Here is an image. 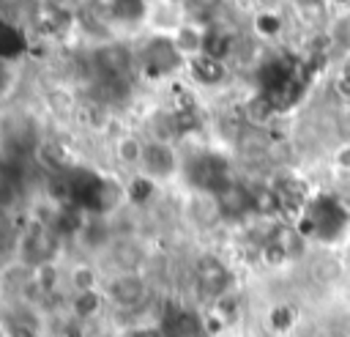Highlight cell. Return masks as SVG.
<instances>
[{"label":"cell","instance_id":"1","mask_svg":"<svg viewBox=\"0 0 350 337\" xmlns=\"http://www.w3.org/2000/svg\"><path fill=\"white\" fill-rule=\"evenodd\" d=\"M180 66H186V58L178 52L172 36H153L142 47V71L150 79H161L175 74Z\"/></svg>","mask_w":350,"mask_h":337},{"label":"cell","instance_id":"2","mask_svg":"<svg viewBox=\"0 0 350 337\" xmlns=\"http://www.w3.org/2000/svg\"><path fill=\"white\" fill-rule=\"evenodd\" d=\"M175 170H178V156H175V151H172V145L167 140L145 142V153H142V162H139L142 178L159 184V181L172 178Z\"/></svg>","mask_w":350,"mask_h":337},{"label":"cell","instance_id":"3","mask_svg":"<svg viewBox=\"0 0 350 337\" xmlns=\"http://www.w3.org/2000/svg\"><path fill=\"white\" fill-rule=\"evenodd\" d=\"M104 296H107L112 304H118V307H123V310H131V307H137V304L145 301V296H148V282H145V277L137 274V271H120V274H115V277L107 282Z\"/></svg>","mask_w":350,"mask_h":337},{"label":"cell","instance_id":"4","mask_svg":"<svg viewBox=\"0 0 350 337\" xmlns=\"http://www.w3.org/2000/svg\"><path fill=\"white\" fill-rule=\"evenodd\" d=\"M148 22L153 25L156 36H172L183 22H180V5L170 3V0H161V3H153L148 8Z\"/></svg>","mask_w":350,"mask_h":337},{"label":"cell","instance_id":"5","mask_svg":"<svg viewBox=\"0 0 350 337\" xmlns=\"http://www.w3.org/2000/svg\"><path fill=\"white\" fill-rule=\"evenodd\" d=\"M205 33L208 30H202L200 25H191V22H183L175 33H172V41H175V47H178V52L189 60V58H197V55H202V47H205Z\"/></svg>","mask_w":350,"mask_h":337},{"label":"cell","instance_id":"6","mask_svg":"<svg viewBox=\"0 0 350 337\" xmlns=\"http://www.w3.org/2000/svg\"><path fill=\"white\" fill-rule=\"evenodd\" d=\"M186 68L191 74V79H197L200 85H216L224 79V63L211 58V55H197L186 60Z\"/></svg>","mask_w":350,"mask_h":337},{"label":"cell","instance_id":"7","mask_svg":"<svg viewBox=\"0 0 350 337\" xmlns=\"http://www.w3.org/2000/svg\"><path fill=\"white\" fill-rule=\"evenodd\" d=\"M197 277L202 282V288H208L213 296H221L224 288H227V269L216 260V258H202L200 266H197Z\"/></svg>","mask_w":350,"mask_h":337},{"label":"cell","instance_id":"8","mask_svg":"<svg viewBox=\"0 0 350 337\" xmlns=\"http://www.w3.org/2000/svg\"><path fill=\"white\" fill-rule=\"evenodd\" d=\"M142 153H145V142H142L137 134H120V137L115 140V156H118L120 164L139 170Z\"/></svg>","mask_w":350,"mask_h":337},{"label":"cell","instance_id":"9","mask_svg":"<svg viewBox=\"0 0 350 337\" xmlns=\"http://www.w3.org/2000/svg\"><path fill=\"white\" fill-rule=\"evenodd\" d=\"M104 307V293L96 288V290H82V293H74L71 299V312L79 318V321H88L93 315H98Z\"/></svg>","mask_w":350,"mask_h":337},{"label":"cell","instance_id":"10","mask_svg":"<svg viewBox=\"0 0 350 337\" xmlns=\"http://www.w3.org/2000/svg\"><path fill=\"white\" fill-rule=\"evenodd\" d=\"M25 49V38L19 33V27L0 22V60H11L16 55H22Z\"/></svg>","mask_w":350,"mask_h":337},{"label":"cell","instance_id":"11","mask_svg":"<svg viewBox=\"0 0 350 337\" xmlns=\"http://www.w3.org/2000/svg\"><path fill=\"white\" fill-rule=\"evenodd\" d=\"M96 60L101 63L104 74H107L109 79H115V77H118V74L126 68L129 55H126V49H120V47H104V49H98Z\"/></svg>","mask_w":350,"mask_h":337},{"label":"cell","instance_id":"12","mask_svg":"<svg viewBox=\"0 0 350 337\" xmlns=\"http://www.w3.org/2000/svg\"><path fill=\"white\" fill-rule=\"evenodd\" d=\"M148 0H109V11L118 16V19H131V22H137V19H145L148 16Z\"/></svg>","mask_w":350,"mask_h":337},{"label":"cell","instance_id":"13","mask_svg":"<svg viewBox=\"0 0 350 337\" xmlns=\"http://www.w3.org/2000/svg\"><path fill=\"white\" fill-rule=\"evenodd\" d=\"M68 282L74 285V290L77 293H82V290H96V271L90 269V266H74L71 271H68Z\"/></svg>","mask_w":350,"mask_h":337},{"label":"cell","instance_id":"14","mask_svg":"<svg viewBox=\"0 0 350 337\" xmlns=\"http://www.w3.org/2000/svg\"><path fill=\"white\" fill-rule=\"evenodd\" d=\"M334 41L342 49H350V11L339 14V19L334 22Z\"/></svg>","mask_w":350,"mask_h":337},{"label":"cell","instance_id":"15","mask_svg":"<svg viewBox=\"0 0 350 337\" xmlns=\"http://www.w3.org/2000/svg\"><path fill=\"white\" fill-rule=\"evenodd\" d=\"M257 27H260V33H265V36H273V33L279 30V19H276L273 14H262V16L257 19Z\"/></svg>","mask_w":350,"mask_h":337},{"label":"cell","instance_id":"16","mask_svg":"<svg viewBox=\"0 0 350 337\" xmlns=\"http://www.w3.org/2000/svg\"><path fill=\"white\" fill-rule=\"evenodd\" d=\"M336 164H339L342 170H350V145L339 148V153H336Z\"/></svg>","mask_w":350,"mask_h":337},{"label":"cell","instance_id":"17","mask_svg":"<svg viewBox=\"0 0 350 337\" xmlns=\"http://www.w3.org/2000/svg\"><path fill=\"white\" fill-rule=\"evenodd\" d=\"M342 79H345V82H350V55H347V60H345V68H342Z\"/></svg>","mask_w":350,"mask_h":337},{"label":"cell","instance_id":"18","mask_svg":"<svg viewBox=\"0 0 350 337\" xmlns=\"http://www.w3.org/2000/svg\"><path fill=\"white\" fill-rule=\"evenodd\" d=\"M301 5H320V3H325V0H298Z\"/></svg>","mask_w":350,"mask_h":337},{"label":"cell","instance_id":"19","mask_svg":"<svg viewBox=\"0 0 350 337\" xmlns=\"http://www.w3.org/2000/svg\"><path fill=\"white\" fill-rule=\"evenodd\" d=\"M5 334V323H3V318H0V337Z\"/></svg>","mask_w":350,"mask_h":337},{"label":"cell","instance_id":"20","mask_svg":"<svg viewBox=\"0 0 350 337\" xmlns=\"http://www.w3.org/2000/svg\"><path fill=\"white\" fill-rule=\"evenodd\" d=\"M170 3H175V5H186L189 0H170Z\"/></svg>","mask_w":350,"mask_h":337}]
</instances>
